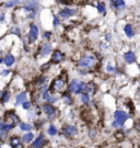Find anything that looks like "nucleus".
<instances>
[{"label":"nucleus","mask_w":140,"mask_h":148,"mask_svg":"<svg viewBox=\"0 0 140 148\" xmlns=\"http://www.w3.org/2000/svg\"><path fill=\"white\" fill-rule=\"evenodd\" d=\"M84 88H85V82L79 79H72L67 87L68 92L70 95H81L82 92H84Z\"/></svg>","instance_id":"nucleus-1"},{"label":"nucleus","mask_w":140,"mask_h":148,"mask_svg":"<svg viewBox=\"0 0 140 148\" xmlns=\"http://www.w3.org/2000/svg\"><path fill=\"white\" fill-rule=\"evenodd\" d=\"M23 10L27 12L29 19H34L37 14V11H38V2L36 0H27L23 7Z\"/></svg>","instance_id":"nucleus-2"},{"label":"nucleus","mask_w":140,"mask_h":148,"mask_svg":"<svg viewBox=\"0 0 140 148\" xmlns=\"http://www.w3.org/2000/svg\"><path fill=\"white\" fill-rule=\"evenodd\" d=\"M61 133L66 139H73L74 137L78 136L79 130L78 127L73 125V124H66V125L62 126Z\"/></svg>","instance_id":"nucleus-3"},{"label":"nucleus","mask_w":140,"mask_h":148,"mask_svg":"<svg viewBox=\"0 0 140 148\" xmlns=\"http://www.w3.org/2000/svg\"><path fill=\"white\" fill-rule=\"evenodd\" d=\"M42 112L46 115L47 120H53L58 115V109L54 104L51 103H47L45 102L43 106H42Z\"/></svg>","instance_id":"nucleus-4"},{"label":"nucleus","mask_w":140,"mask_h":148,"mask_svg":"<svg viewBox=\"0 0 140 148\" xmlns=\"http://www.w3.org/2000/svg\"><path fill=\"white\" fill-rule=\"evenodd\" d=\"M96 64V58L93 55H85L78 60V66L81 68H92Z\"/></svg>","instance_id":"nucleus-5"},{"label":"nucleus","mask_w":140,"mask_h":148,"mask_svg":"<svg viewBox=\"0 0 140 148\" xmlns=\"http://www.w3.org/2000/svg\"><path fill=\"white\" fill-rule=\"evenodd\" d=\"M67 87V82L62 77H58L53 80L52 85H51V91H56V92H64Z\"/></svg>","instance_id":"nucleus-6"},{"label":"nucleus","mask_w":140,"mask_h":148,"mask_svg":"<svg viewBox=\"0 0 140 148\" xmlns=\"http://www.w3.org/2000/svg\"><path fill=\"white\" fill-rule=\"evenodd\" d=\"M38 34H40V31H38V27H37L36 24L32 23L30 24V32H29V43L30 44H33V43L36 41L38 38Z\"/></svg>","instance_id":"nucleus-7"},{"label":"nucleus","mask_w":140,"mask_h":148,"mask_svg":"<svg viewBox=\"0 0 140 148\" xmlns=\"http://www.w3.org/2000/svg\"><path fill=\"white\" fill-rule=\"evenodd\" d=\"M129 114L127 112L123 111V110H117L114 113V120L122 123V124H125L127 122V120H129Z\"/></svg>","instance_id":"nucleus-8"},{"label":"nucleus","mask_w":140,"mask_h":148,"mask_svg":"<svg viewBox=\"0 0 140 148\" xmlns=\"http://www.w3.org/2000/svg\"><path fill=\"white\" fill-rule=\"evenodd\" d=\"M40 57H46L48 56L49 54L53 52V47H52V44L51 43H43L41 45V47H40Z\"/></svg>","instance_id":"nucleus-9"},{"label":"nucleus","mask_w":140,"mask_h":148,"mask_svg":"<svg viewBox=\"0 0 140 148\" xmlns=\"http://www.w3.org/2000/svg\"><path fill=\"white\" fill-rule=\"evenodd\" d=\"M46 144V138L43 134H40L31 143V148H43Z\"/></svg>","instance_id":"nucleus-10"},{"label":"nucleus","mask_w":140,"mask_h":148,"mask_svg":"<svg viewBox=\"0 0 140 148\" xmlns=\"http://www.w3.org/2000/svg\"><path fill=\"white\" fill-rule=\"evenodd\" d=\"M5 122L12 123V124H19L20 123V117L14 111H8L5 113Z\"/></svg>","instance_id":"nucleus-11"},{"label":"nucleus","mask_w":140,"mask_h":148,"mask_svg":"<svg viewBox=\"0 0 140 148\" xmlns=\"http://www.w3.org/2000/svg\"><path fill=\"white\" fill-rule=\"evenodd\" d=\"M65 59V54L62 53L61 51H59V49H56V51H54L52 54V63L54 64H59L61 63L62 60Z\"/></svg>","instance_id":"nucleus-12"},{"label":"nucleus","mask_w":140,"mask_h":148,"mask_svg":"<svg viewBox=\"0 0 140 148\" xmlns=\"http://www.w3.org/2000/svg\"><path fill=\"white\" fill-rule=\"evenodd\" d=\"M76 13V10L74 9H71V8H64L59 11V14L58 16L59 18H62V19H68L70 16H72L73 14Z\"/></svg>","instance_id":"nucleus-13"},{"label":"nucleus","mask_w":140,"mask_h":148,"mask_svg":"<svg viewBox=\"0 0 140 148\" xmlns=\"http://www.w3.org/2000/svg\"><path fill=\"white\" fill-rule=\"evenodd\" d=\"M14 127H16V124L8 123V122H5V121L0 122V130H1V132L5 133V134H8V133L10 132V131H12Z\"/></svg>","instance_id":"nucleus-14"},{"label":"nucleus","mask_w":140,"mask_h":148,"mask_svg":"<svg viewBox=\"0 0 140 148\" xmlns=\"http://www.w3.org/2000/svg\"><path fill=\"white\" fill-rule=\"evenodd\" d=\"M10 146L11 148H23V143L19 136H11Z\"/></svg>","instance_id":"nucleus-15"},{"label":"nucleus","mask_w":140,"mask_h":148,"mask_svg":"<svg viewBox=\"0 0 140 148\" xmlns=\"http://www.w3.org/2000/svg\"><path fill=\"white\" fill-rule=\"evenodd\" d=\"M124 60L127 64H134L136 62V54L132 51H128L124 54Z\"/></svg>","instance_id":"nucleus-16"},{"label":"nucleus","mask_w":140,"mask_h":148,"mask_svg":"<svg viewBox=\"0 0 140 148\" xmlns=\"http://www.w3.org/2000/svg\"><path fill=\"white\" fill-rule=\"evenodd\" d=\"M3 64H5L7 67H11L16 64V57L12 55V54H7L3 58Z\"/></svg>","instance_id":"nucleus-17"},{"label":"nucleus","mask_w":140,"mask_h":148,"mask_svg":"<svg viewBox=\"0 0 140 148\" xmlns=\"http://www.w3.org/2000/svg\"><path fill=\"white\" fill-rule=\"evenodd\" d=\"M34 134L32 132H26L22 137H21V140H22V143L23 144H31L33 140H34Z\"/></svg>","instance_id":"nucleus-18"},{"label":"nucleus","mask_w":140,"mask_h":148,"mask_svg":"<svg viewBox=\"0 0 140 148\" xmlns=\"http://www.w3.org/2000/svg\"><path fill=\"white\" fill-rule=\"evenodd\" d=\"M95 91H96V85L94 82L90 81L88 84H85V88H84V92L85 93H88V95H94Z\"/></svg>","instance_id":"nucleus-19"},{"label":"nucleus","mask_w":140,"mask_h":148,"mask_svg":"<svg viewBox=\"0 0 140 148\" xmlns=\"http://www.w3.org/2000/svg\"><path fill=\"white\" fill-rule=\"evenodd\" d=\"M27 100V93L25 91L23 92H20L19 95L16 97V106H21L23 102H25Z\"/></svg>","instance_id":"nucleus-20"},{"label":"nucleus","mask_w":140,"mask_h":148,"mask_svg":"<svg viewBox=\"0 0 140 148\" xmlns=\"http://www.w3.org/2000/svg\"><path fill=\"white\" fill-rule=\"evenodd\" d=\"M18 125H19V128H20L22 132H31L32 130L34 128L33 124L26 123V122H20Z\"/></svg>","instance_id":"nucleus-21"},{"label":"nucleus","mask_w":140,"mask_h":148,"mask_svg":"<svg viewBox=\"0 0 140 148\" xmlns=\"http://www.w3.org/2000/svg\"><path fill=\"white\" fill-rule=\"evenodd\" d=\"M109 1H111L112 5L117 10H123L126 7V3H125L124 0H109Z\"/></svg>","instance_id":"nucleus-22"},{"label":"nucleus","mask_w":140,"mask_h":148,"mask_svg":"<svg viewBox=\"0 0 140 148\" xmlns=\"http://www.w3.org/2000/svg\"><path fill=\"white\" fill-rule=\"evenodd\" d=\"M10 92L8 91V90H3L2 92H1V95H0V103H2V104H5V103H8L9 101H10Z\"/></svg>","instance_id":"nucleus-23"},{"label":"nucleus","mask_w":140,"mask_h":148,"mask_svg":"<svg viewBox=\"0 0 140 148\" xmlns=\"http://www.w3.org/2000/svg\"><path fill=\"white\" fill-rule=\"evenodd\" d=\"M58 133H59V131H58L57 126H56L55 124H49V125H48V127H47V134H48L49 136H52V137L57 136Z\"/></svg>","instance_id":"nucleus-24"},{"label":"nucleus","mask_w":140,"mask_h":148,"mask_svg":"<svg viewBox=\"0 0 140 148\" xmlns=\"http://www.w3.org/2000/svg\"><path fill=\"white\" fill-rule=\"evenodd\" d=\"M124 32L128 38H131V37L135 36V32H134V29H132L131 24H126L124 27Z\"/></svg>","instance_id":"nucleus-25"},{"label":"nucleus","mask_w":140,"mask_h":148,"mask_svg":"<svg viewBox=\"0 0 140 148\" xmlns=\"http://www.w3.org/2000/svg\"><path fill=\"white\" fill-rule=\"evenodd\" d=\"M61 98H62V100H64V102H65V104H67V106H72L73 104V98L69 92L64 93V95H61Z\"/></svg>","instance_id":"nucleus-26"},{"label":"nucleus","mask_w":140,"mask_h":148,"mask_svg":"<svg viewBox=\"0 0 140 148\" xmlns=\"http://www.w3.org/2000/svg\"><path fill=\"white\" fill-rule=\"evenodd\" d=\"M80 100H81L82 104H88L89 102H90V95L85 93V92H82L80 95Z\"/></svg>","instance_id":"nucleus-27"},{"label":"nucleus","mask_w":140,"mask_h":148,"mask_svg":"<svg viewBox=\"0 0 140 148\" xmlns=\"http://www.w3.org/2000/svg\"><path fill=\"white\" fill-rule=\"evenodd\" d=\"M111 125H112V127L115 128L116 131H122V130L124 128L125 124H122V123H120V122H117V121H115L114 120V121L112 122V124H111Z\"/></svg>","instance_id":"nucleus-28"},{"label":"nucleus","mask_w":140,"mask_h":148,"mask_svg":"<svg viewBox=\"0 0 140 148\" xmlns=\"http://www.w3.org/2000/svg\"><path fill=\"white\" fill-rule=\"evenodd\" d=\"M21 106H22V109H24L25 111H30V110H32V108H33V103H32L31 101L26 100L25 102H23Z\"/></svg>","instance_id":"nucleus-29"},{"label":"nucleus","mask_w":140,"mask_h":148,"mask_svg":"<svg viewBox=\"0 0 140 148\" xmlns=\"http://www.w3.org/2000/svg\"><path fill=\"white\" fill-rule=\"evenodd\" d=\"M19 2H20V0H8L5 3V8H13V7L18 5Z\"/></svg>","instance_id":"nucleus-30"},{"label":"nucleus","mask_w":140,"mask_h":148,"mask_svg":"<svg viewBox=\"0 0 140 148\" xmlns=\"http://www.w3.org/2000/svg\"><path fill=\"white\" fill-rule=\"evenodd\" d=\"M96 9H98V11H99L100 13L104 14V13H105V11H106L105 3H104V2H99V3H98V5H96Z\"/></svg>","instance_id":"nucleus-31"},{"label":"nucleus","mask_w":140,"mask_h":148,"mask_svg":"<svg viewBox=\"0 0 140 148\" xmlns=\"http://www.w3.org/2000/svg\"><path fill=\"white\" fill-rule=\"evenodd\" d=\"M106 70H107L109 73H116V68L113 66V63H112V62H109V63H107V65H106Z\"/></svg>","instance_id":"nucleus-32"},{"label":"nucleus","mask_w":140,"mask_h":148,"mask_svg":"<svg viewBox=\"0 0 140 148\" xmlns=\"http://www.w3.org/2000/svg\"><path fill=\"white\" fill-rule=\"evenodd\" d=\"M11 33H12V34H16V35H18V36H21V31L18 27H12V29H11Z\"/></svg>","instance_id":"nucleus-33"},{"label":"nucleus","mask_w":140,"mask_h":148,"mask_svg":"<svg viewBox=\"0 0 140 148\" xmlns=\"http://www.w3.org/2000/svg\"><path fill=\"white\" fill-rule=\"evenodd\" d=\"M59 24H60V20H59V16H54V21H53V25H54V27H59Z\"/></svg>","instance_id":"nucleus-34"},{"label":"nucleus","mask_w":140,"mask_h":148,"mask_svg":"<svg viewBox=\"0 0 140 148\" xmlns=\"http://www.w3.org/2000/svg\"><path fill=\"white\" fill-rule=\"evenodd\" d=\"M115 137L120 138V140H122V139H124V138H125V135H124V133L122 132V131H116V133H115Z\"/></svg>","instance_id":"nucleus-35"},{"label":"nucleus","mask_w":140,"mask_h":148,"mask_svg":"<svg viewBox=\"0 0 140 148\" xmlns=\"http://www.w3.org/2000/svg\"><path fill=\"white\" fill-rule=\"evenodd\" d=\"M88 135H89V137L91 138V139H94V138L96 137V131H95V130H90Z\"/></svg>","instance_id":"nucleus-36"},{"label":"nucleus","mask_w":140,"mask_h":148,"mask_svg":"<svg viewBox=\"0 0 140 148\" xmlns=\"http://www.w3.org/2000/svg\"><path fill=\"white\" fill-rule=\"evenodd\" d=\"M52 34H53L52 32L46 31V32H44V34H43V37H44L45 40H47V41H48V40H49V38L52 37Z\"/></svg>","instance_id":"nucleus-37"},{"label":"nucleus","mask_w":140,"mask_h":148,"mask_svg":"<svg viewBox=\"0 0 140 148\" xmlns=\"http://www.w3.org/2000/svg\"><path fill=\"white\" fill-rule=\"evenodd\" d=\"M55 1L60 5H70L71 3V1H69V0H55Z\"/></svg>","instance_id":"nucleus-38"},{"label":"nucleus","mask_w":140,"mask_h":148,"mask_svg":"<svg viewBox=\"0 0 140 148\" xmlns=\"http://www.w3.org/2000/svg\"><path fill=\"white\" fill-rule=\"evenodd\" d=\"M9 74H10V70H9V69H3V70L0 73V75H1L2 77H7Z\"/></svg>","instance_id":"nucleus-39"},{"label":"nucleus","mask_w":140,"mask_h":148,"mask_svg":"<svg viewBox=\"0 0 140 148\" xmlns=\"http://www.w3.org/2000/svg\"><path fill=\"white\" fill-rule=\"evenodd\" d=\"M135 131H136V132L140 133V121L136 122V124H135Z\"/></svg>","instance_id":"nucleus-40"},{"label":"nucleus","mask_w":140,"mask_h":148,"mask_svg":"<svg viewBox=\"0 0 140 148\" xmlns=\"http://www.w3.org/2000/svg\"><path fill=\"white\" fill-rule=\"evenodd\" d=\"M1 122V121H0ZM7 137V134H5V133H2L1 132V130H0V140H1V139H3V138H5Z\"/></svg>","instance_id":"nucleus-41"},{"label":"nucleus","mask_w":140,"mask_h":148,"mask_svg":"<svg viewBox=\"0 0 140 148\" xmlns=\"http://www.w3.org/2000/svg\"><path fill=\"white\" fill-rule=\"evenodd\" d=\"M5 20V13H1L0 14V22H3Z\"/></svg>","instance_id":"nucleus-42"},{"label":"nucleus","mask_w":140,"mask_h":148,"mask_svg":"<svg viewBox=\"0 0 140 148\" xmlns=\"http://www.w3.org/2000/svg\"><path fill=\"white\" fill-rule=\"evenodd\" d=\"M112 40V36L111 35H106V41H111Z\"/></svg>","instance_id":"nucleus-43"},{"label":"nucleus","mask_w":140,"mask_h":148,"mask_svg":"<svg viewBox=\"0 0 140 148\" xmlns=\"http://www.w3.org/2000/svg\"><path fill=\"white\" fill-rule=\"evenodd\" d=\"M1 63H3V58H1V57H0V64Z\"/></svg>","instance_id":"nucleus-44"},{"label":"nucleus","mask_w":140,"mask_h":148,"mask_svg":"<svg viewBox=\"0 0 140 148\" xmlns=\"http://www.w3.org/2000/svg\"><path fill=\"white\" fill-rule=\"evenodd\" d=\"M139 69H140V64H139Z\"/></svg>","instance_id":"nucleus-45"},{"label":"nucleus","mask_w":140,"mask_h":148,"mask_svg":"<svg viewBox=\"0 0 140 148\" xmlns=\"http://www.w3.org/2000/svg\"><path fill=\"white\" fill-rule=\"evenodd\" d=\"M0 148H2V147H1V145H0Z\"/></svg>","instance_id":"nucleus-46"},{"label":"nucleus","mask_w":140,"mask_h":148,"mask_svg":"<svg viewBox=\"0 0 140 148\" xmlns=\"http://www.w3.org/2000/svg\"><path fill=\"white\" fill-rule=\"evenodd\" d=\"M109 148H114V147H109Z\"/></svg>","instance_id":"nucleus-47"},{"label":"nucleus","mask_w":140,"mask_h":148,"mask_svg":"<svg viewBox=\"0 0 140 148\" xmlns=\"http://www.w3.org/2000/svg\"><path fill=\"white\" fill-rule=\"evenodd\" d=\"M72 148H77V147H72Z\"/></svg>","instance_id":"nucleus-48"}]
</instances>
